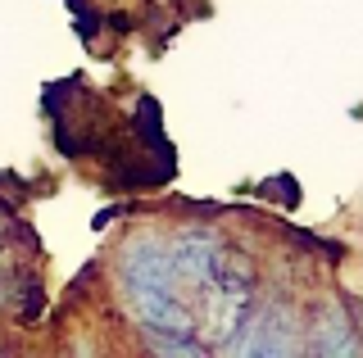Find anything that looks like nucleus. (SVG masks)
Returning a JSON list of instances; mask_svg holds the SVG:
<instances>
[{"label":"nucleus","mask_w":363,"mask_h":358,"mask_svg":"<svg viewBox=\"0 0 363 358\" xmlns=\"http://www.w3.org/2000/svg\"><path fill=\"white\" fill-rule=\"evenodd\" d=\"M123 290H173L177 295V263H173V250H168L159 236H141L123 250Z\"/></svg>","instance_id":"f257e3e1"},{"label":"nucleus","mask_w":363,"mask_h":358,"mask_svg":"<svg viewBox=\"0 0 363 358\" xmlns=\"http://www.w3.org/2000/svg\"><path fill=\"white\" fill-rule=\"evenodd\" d=\"M236 354H291L295 350V313L286 304H264L245 322Z\"/></svg>","instance_id":"f03ea898"},{"label":"nucleus","mask_w":363,"mask_h":358,"mask_svg":"<svg viewBox=\"0 0 363 358\" xmlns=\"http://www.w3.org/2000/svg\"><path fill=\"white\" fill-rule=\"evenodd\" d=\"M123 295H128L132 313L150 331H164V335L191 331V313H186V304H182L173 290H123Z\"/></svg>","instance_id":"7ed1b4c3"},{"label":"nucleus","mask_w":363,"mask_h":358,"mask_svg":"<svg viewBox=\"0 0 363 358\" xmlns=\"http://www.w3.org/2000/svg\"><path fill=\"white\" fill-rule=\"evenodd\" d=\"M173 263H177V282L186 286H204L213 277V267H218V245L204 241V236H186L173 250Z\"/></svg>","instance_id":"20e7f679"},{"label":"nucleus","mask_w":363,"mask_h":358,"mask_svg":"<svg viewBox=\"0 0 363 358\" xmlns=\"http://www.w3.org/2000/svg\"><path fill=\"white\" fill-rule=\"evenodd\" d=\"M309 350L313 354H354V335H350V322H345V308H340V304L323 308Z\"/></svg>","instance_id":"39448f33"}]
</instances>
